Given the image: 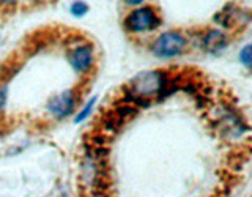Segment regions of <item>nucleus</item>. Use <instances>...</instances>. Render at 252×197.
Wrapping results in <instances>:
<instances>
[{"label":"nucleus","instance_id":"1","mask_svg":"<svg viewBox=\"0 0 252 197\" xmlns=\"http://www.w3.org/2000/svg\"><path fill=\"white\" fill-rule=\"evenodd\" d=\"M169 76L161 69L142 71L125 85V101L136 107H144L156 97L167 95Z\"/></svg>","mask_w":252,"mask_h":197},{"label":"nucleus","instance_id":"2","mask_svg":"<svg viewBox=\"0 0 252 197\" xmlns=\"http://www.w3.org/2000/svg\"><path fill=\"white\" fill-rule=\"evenodd\" d=\"M188 49V39L183 33L175 30L164 32L155 39L152 52L158 59H173L178 57Z\"/></svg>","mask_w":252,"mask_h":197},{"label":"nucleus","instance_id":"3","mask_svg":"<svg viewBox=\"0 0 252 197\" xmlns=\"http://www.w3.org/2000/svg\"><path fill=\"white\" fill-rule=\"evenodd\" d=\"M161 26V16L153 6H142L132 10L125 18V29L129 33H144L156 30Z\"/></svg>","mask_w":252,"mask_h":197},{"label":"nucleus","instance_id":"4","mask_svg":"<svg viewBox=\"0 0 252 197\" xmlns=\"http://www.w3.org/2000/svg\"><path fill=\"white\" fill-rule=\"evenodd\" d=\"M76 104H77L76 93L73 90H65L47 101L46 109L55 120H63V118L69 117L74 112Z\"/></svg>","mask_w":252,"mask_h":197},{"label":"nucleus","instance_id":"5","mask_svg":"<svg viewBox=\"0 0 252 197\" xmlns=\"http://www.w3.org/2000/svg\"><path fill=\"white\" fill-rule=\"evenodd\" d=\"M68 62L77 73H87V71H90L94 63L93 46L89 43L74 46L73 49L68 52Z\"/></svg>","mask_w":252,"mask_h":197},{"label":"nucleus","instance_id":"6","mask_svg":"<svg viewBox=\"0 0 252 197\" xmlns=\"http://www.w3.org/2000/svg\"><path fill=\"white\" fill-rule=\"evenodd\" d=\"M228 44V39L227 35L224 32L216 30V29H211L205 33L200 39V46L203 51H207L210 54H219L220 51H224Z\"/></svg>","mask_w":252,"mask_h":197},{"label":"nucleus","instance_id":"7","mask_svg":"<svg viewBox=\"0 0 252 197\" xmlns=\"http://www.w3.org/2000/svg\"><path fill=\"white\" fill-rule=\"evenodd\" d=\"M241 14H246V13L238 6L233 8V5L230 3V5H225L222 10L215 16V21L224 27H233L236 24L241 22Z\"/></svg>","mask_w":252,"mask_h":197},{"label":"nucleus","instance_id":"8","mask_svg":"<svg viewBox=\"0 0 252 197\" xmlns=\"http://www.w3.org/2000/svg\"><path fill=\"white\" fill-rule=\"evenodd\" d=\"M94 102H96V97H92L90 101L84 106V109H82V110H79V114L76 115V120H74L76 123H81V122L85 120V118H89V115L92 114V110H93V107H94Z\"/></svg>","mask_w":252,"mask_h":197},{"label":"nucleus","instance_id":"9","mask_svg":"<svg viewBox=\"0 0 252 197\" xmlns=\"http://www.w3.org/2000/svg\"><path fill=\"white\" fill-rule=\"evenodd\" d=\"M87 13H89V5L82 2V0H77V2L71 5V14L76 16V18H82Z\"/></svg>","mask_w":252,"mask_h":197},{"label":"nucleus","instance_id":"10","mask_svg":"<svg viewBox=\"0 0 252 197\" xmlns=\"http://www.w3.org/2000/svg\"><path fill=\"white\" fill-rule=\"evenodd\" d=\"M240 62L243 63L246 68H251V63H252V54H251V44H246L240 51Z\"/></svg>","mask_w":252,"mask_h":197},{"label":"nucleus","instance_id":"11","mask_svg":"<svg viewBox=\"0 0 252 197\" xmlns=\"http://www.w3.org/2000/svg\"><path fill=\"white\" fill-rule=\"evenodd\" d=\"M6 97H8V87L5 85H0V114L3 112V109L6 106Z\"/></svg>","mask_w":252,"mask_h":197},{"label":"nucleus","instance_id":"12","mask_svg":"<svg viewBox=\"0 0 252 197\" xmlns=\"http://www.w3.org/2000/svg\"><path fill=\"white\" fill-rule=\"evenodd\" d=\"M126 3L128 5H131V6H136V5H139V3H142L144 0H125Z\"/></svg>","mask_w":252,"mask_h":197},{"label":"nucleus","instance_id":"13","mask_svg":"<svg viewBox=\"0 0 252 197\" xmlns=\"http://www.w3.org/2000/svg\"><path fill=\"white\" fill-rule=\"evenodd\" d=\"M2 3H5V5H13V3H16L18 0H0Z\"/></svg>","mask_w":252,"mask_h":197}]
</instances>
